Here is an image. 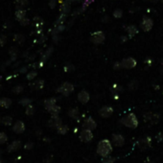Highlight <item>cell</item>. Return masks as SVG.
I'll return each mask as SVG.
<instances>
[{
  "mask_svg": "<svg viewBox=\"0 0 163 163\" xmlns=\"http://www.w3.org/2000/svg\"><path fill=\"white\" fill-rule=\"evenodd\" d=\"M112 150H113V148H112L111 141L108 139H103L99 141V143H98L96 152L101 157L104 158L110 157V154L112 153Z\"/></svg>",
  "mask_w": 163,
  "mask_h": 163,
  "instance_id": "1",
  "label": "cell"
},
{
  "mask_svg": "<svg viewBox=\"0 0 163 163\" xmlns=\"http://www.w3.org/2000/svg\"><path fill=\"white\" fill-rule=\"evenodd\" d=\"M121 123L127 128L136 129L138 127V120L135 113H129L121 119Z\"/></svg>",
  "mask_w": 163,
  "mask_h": 163,
  "instance_id": "2",
  "label": "cell"
},
{
  "mask_svg": "<svg viewBox=\"0 0 163 163\" xmlns=\"http://www.w3.org/2000/svg\"><path fill=\"white\" fill-rule=\"evenodd\" d=\"M74 90H75V88L71 83L65 82L58 88L57 91L61 94H63V96H68V95H70L71 93H73Z\"/></svg>",
  "mask_w": 163,
  "mask_h": 163,
  "instance_id": "3",
  "label": "cell"
},
{
  "mask_svg": "<svg viewBox=\"0 0 163 163\" xmlns=\"http://www.w3.org/2000/svg\"><path fill=\"white\" fill-rule=\"evenodd\" d=\"M105 39H106V35L103 31H95L90 35V41L93 44H102V43H104Z\"/></svg>",
  "mask_w": 163,
  "mask_h": 163,
  "instance_id": "4",
  "label": "cell"
},
{
  "mask_svg": "<svg viewBox=\"0 0 163 163\" xmlns=\"http://www.w3.org/2000/svg\"><path fill=\"white\" fill-rule=\"evenodd\" d=\"M154 27V20L151 19V17L148 16H143L142 20L140 22V28L141 30L144 32H150Z\"/></svg>",
  "mask_w": 163,
  "mask_h": 163,
  "instance_id": "5",
  "label": "cell"
},
{
  "mask_svg": "<svg viewBox=\"0 0 163 163\" xmlns=\"http://www.w3.org/2000/svg\"><path fill=\"white\" fill-rule=\"evenodd\" d=\"M79 138L82 142L85 143H88L93 139V132L92 130H86V129H83L82 132H80Z\"/></svg>",
  "mask_w": 163,
  "mask_h": 163,
  "instance_id": "6",
  "label": "cell"
},
{
  "mask_svg": "<svg viewBox=\"0 0 163 163\" xmlns=\"http://www.w3.org/2000/svg\"><path fill=\"white\" fill-rule=\"evenodd\" d=\"M121 63H122L123 68H125V69H132V68H135L136 66L137 61L135 59H133V58L128 57V58H125V59L121 61Z\"/></svg>",
  "mask_w": 163,
  "mask_h": 163,
  "instance_id": "7",
  "label": "cell"
},
{
  "mask_svg": "<svg viewBox=\"0 0 163 163\" xmlns=\"http://www.w3.org/2000/svg\"><path fill=\"white\" fill-rule=\"evenodd\" d=\"M111 143L113 146H116V147H122L124 146L125 144V137L121 135H112V137H111Z\"/></svg>",
  "mask_w": 163,
  "mask_h": 163,
  "instance_id": "8",
  "label": "cell"
},
{
  "mask_svg": "<svg viewBox=\"0 0 163 163\" xmlns=\"http://www.w3.org/2000/svg\"><path fill=\"white\" fill-rule=\"evenodd\" d=\"M82 126H83V129H86V130H94L97 128L96 121L94 120L92 117L85 118Z\"/></svg>",
  "mask_w": 163,
  "mask_h": 163,
  "instance_id": "9",
  "label": "cell"
},
{
  "mask_svg": "<svg viewBox=\"0 0 163 163\" xmlns=\"http://www.w3.org/2000/svg\"><path fill=\"white\" fill-rule=\"evenodd\" d=\"M47 125L52 129H58L61 125H63V120L59 116H51L47 122Z\"/></svg>",
  "mask_w": 163,
  "mask_h": 163,
  "instance_id": "10",
  "label": "cell"
},
{
  "mask_svg": "<svg viewBox=\"0 0 163 163\" xmlns=\"http://www.w3.org/2000/svg\"><path fill=\"white\" fill-rule=\"evenodd\" d=\"M90 100V95L88 91H85V90H81L79 93H78V101L81 104L83 105H85L89 102Z\"/></svg>",
  "mask_w": 163,
  "mask_h": 163,
  "instance_id": "11",
  "label": "cell"
},
{
  "mask_svg": "<svg viewBox=\"0 0 163 163\" xmlns=\"http://www.w3.org/2000/svg\"><path fill=\"white\" fill-rule=\"evenodd\" d=\"M99 114H100V116L103 118H108L113 114V108L111 107L105 106L103 107H101V110H99Z\"/></svg>",
  "mask_w": 163,
  "mask_h": 163,
  "instance_id": "12",
  "label": "cell"
},
{
  "mask_svg": "<svg viewBox=\"0 0 163 163\" xmlns=\"http://www.w3.org/2000/svg\"><path fill=\"white\" fill-rule=\"evenodd\" d=\"M13 130L17 135L23 133L25 132V124L22 121H16L13 126Z\"/></svg>",
  "mask_w": 163,
  "mask_h": 163,
  "instance_id": "13",
  "label": "cell"
},
{
  "mask_svg": "<svg viewBox=\"0 0 163 163\" xmlns=\"http://www.w3.org/2000/svg\"><path fill=\"white\" fill-rule=\"evenodd\" d=\"M70 2H68L67 0H64L63 3H61L60 5V12L61 14H67L70 13V10H71V7H70Z\"/></svg>",
  "mask_w": 163,
  "mask_h": 163,
  "instance_id": "14",
  "label": "cell"
},
{
  "mask_svg": "<svg viewBox=\"0 0 163 163\" xmlns=\"http://www.w3.org/2000/svg\"><path fill=\"white\" fill-rule=\"evenodd\" d=\"M21 147V141L20 140H14L11 143L8 147H7V152L8 153H14L19 149Z\"/></svg>",
  "mask_w": 163,
  "mask_h": 163,
  "instance_id": "15",
  "label": "cell"
},
{
  "mask_svg": "<svg viewBox=\"0 0 163 163\" xmlns=\"http://www.w3.org/2000/svg\"><path fill=\"white\" fill-rule=\"evenodd\" d=\"M126 31L128 33L130 38L135 37V35H137L139 33L138 28H137V26H135V25H129V26L126 28Z\"/></svg>",
  "mask_w": 163,
  "mask_h": 163,
  "instance_id": "16",
  "label": "cell"
},
{
  "mask_svg": "<svg viewBox=\"0 0 163 163\" xmlns=\"http://www.w3.org/2000/svg\"><path fill=\"white\" fill-rule=\"evenodd\" d=\"M19 50L17 47L16 46H13V47H11L10 50H9V55L11 56V61H12V63H14V61H16V59H17V55H19Z\"/></svg>",
  "mask_w": 163,
  "mask_h": 163,
  "instance_id": "17",
  "label": "cell"
},
{
  "mask_svg": "<svg viewBox=\"0 0 163 163\" xmlns=\"http://www.w3.org/2000/svg\"><path fill=\"white\" fill-rule=\"evenodd\" d=\"M138 145H139L140 149H142V150L148 149V148L151 146V140L149 137H148V138L141 139L140 141H138Z\"/></svg>",
  "mask_w": 163,
  "mask_h": 163,
  "instance_id": "18",
  "label": "cell"
},
{
  "mask_svg": "<svg viewBox=\"0 0 163 163\" xmlns=\"http://www.w3.org/2000/svg\"><path fill=\"white\" fill-rule=\"evenodd\" d=\"M14 16H16V20H22L24 17H26V11L24 9H16V13H14Z\"/></svg>",
  "mask_w": 163,
  "mask_h": 163,
  "instance_id": "19",
  "label": "cell"
},
{
  "mask_svg": "<svg viewBox=\"0 0 163 163\" xmlns=\"http://www.w3.org/2000/svg\"><path fill=\"white\" fill-rule=\"evenodd\" d=\"M46 110L48 111L49 113L52 115V116H59V113L61 112V110L60 106H57V105H55V106L49 107L48 110Z\"/></svg>",
  "mask_w": 163,
  "mask_h": 163,
  "instance_id": "20",
  "label": "cell"
},
{
  "mask_svg": "<svg viewBox=\"0 0 163 163\" xmlns=\"http://www.w3.org/2000/svg\"><path fill=\"white\" fill-rule=\"evenodd\" d=\"M68 115H69V117L74 119V120H79L80 118V112L78 108H70L69 110H68Z\"/></svg>",
  "mask_w": 163,
  "mask_h": 163,
  "instance_id": "21",
  "label": "cell"
},
{
  "mask_svg": "<svg viewBox=\"0 0 163 163\" xmlns=\"http://www.w3.org/2000/svg\"><path fill=\"white\" fill-rule=\"evenodd\" d=\"M30 86L35 90L41 89V88H43V86H44V81H43V80H37L36 82L31 84Z\"/></svg>",
  "mask_w": 163,
  "mask_h": 163,
  "instance_id": "22",
  "label": "cell"
},
{
  "mask_svg": "<svg viewBox=\"0 0 163 163\" xmlns=\"http://www.w3.org/2000/svg\"><path fill=\"white\" fill-rule=\"evenodd\" d=\"M12 105V100L10 98H0V107L4 108H9Z\"/></svg>",
  "mask_w": 163,
  "mask_h": 163,
  "instance_id": "23",
  "label": "cell"
},
{
  "mask_svg": "<svg viewBox=\"0 0 163 163\" xmlns=\"http://www.w3.org/2000/svg\"><path fill=\"white\" fill-rule=\"evenodd\" d=\"M65 28H66V26H65L64 24H63V25H57V26H54L53 30L51 31L52 36H57V35H59L60 33L63 32V31L65 30Z\"/></svg>",
  "mask_w": 163,
  "mask_h": 163,
  "instance_id": "24",
  "label": "cell"
},
{
  "mask_svg": "<svg viewBox=\"0 0 163 163\" xmlns=\"http://www.w3.org/2000/svg\"><path fill=\"white\" fill-rule=\"evenodd\" d=\"M53 51H54V48L53 47H49L48 49L46 50V51L42 54V56H41V61H42V63H45V61L49 59V57L52 55V53H53Z\"/></svg>",
  "mask_w": 163,
  "mask_h": 163,
  "instance_id": "25",
  "label": "cell"
},
{
  "mask_svg": "<svg viewBox=\"0 0 163 163\" xmlns=\"http://www.w3.org/2000/svg\"><path fill=\"white\" fill-rule=\"evenodd\" d=\"M56 102H57L56 98H49V99H46L44 101V107H45V108H46V110H48L49 107L55 106Z\"/></svg>",
  "mask_w": 163,
  "mask_h": 163,
  "instance_id": "26",
  "label": "cell"
},
{
  "mask_svg": "<svg viewBox=\"0 0 163 163\" xmlns=\"http://www.w3.org/2000/svg\"><path fill=\"white\" fill-rule=\"evenodd\" d=\"M66 17H67V14H61L59 16H58V19L56 20V22L54 23V26H57V25H63L64 24V21L66 20Z\"/></svg>",
  "mask_w": 163,
  "mask_h": 163,
  "instance_id": "27",
  "label": "cell"
},
{
  "mask_svg": "<svg viewBox=\"0 0 163 163\" xmlns=\"http://www.w3.org/2000/svg\"><path fill=\"white\" fill-rule=\"evenodd\" d=\"M68 130H69V128H68V126L67 125H64V124L61 125L59 128L57 129L58 133H59V135H66Z\"/></svg>",
  "mask_w": 163,
  "mask_h": 163,
  "instance_id": "28",
  "label": "cell"
},
{
  "mask_svg": "<svg viewBox=\"0 0 163 163\" xmlns=\"http://www.w3.org/2000/svg\"><path fill=\"white\" fill-rule=\"evenodd\" d=\"M14 41L19 43V44H22L25 41V37L22 34H16L14 36Z\"/></svg>",
  "mask_w": 163,
  "mask_h": 163,
  "instance_id": "29",
  "label": "cell"
},
{
  "mask_svg": "<svg viewBox=\"0 0 163 163\" xmlns=\"http://www.w3.org/2000/svg\"><path fill=\"white\" fill-rule=\"evenodd\" d=\"M1 123L4 126H11L13 125V118L11 116H4L2 119H1Z\"/></svg>",
  "mask_w": 163,
  "mask_h": 163,
  "instance_id": "30",
  "label": "cell"
},
{
  "mask_svg": "<svg viewBox=\"0 0 163 163\" xmlns=\"http://www.w3.org/2000/svg\"><path fill=\"white\" fill-rule=\"evenodd\" d=\"M28 4V0H16V9H23Z\"/></svg>",
  "mask_w": 163,
  "mask_h": 163,
  "instance_id": "31",
  "label": "cell"
},
{
  "mask_svg": "<svg viewBox=\"0 0 163 163\" xmlns=\"http://www.w3.org/2000/svg\"><path fill=\"white\" fill-rule=\"evenodd\" d=\"M112 14H113V16L115 17V19H122V16H123V10L121 9H116V10H114L113 11V13H112Z\"/></svg>",
  "mask_w": 163,
  "mask_h": 163,
  "instance_id": "32",
  "label": "cell"
},
{
  "mask_svg": "<svg viewBox=\"0 0 163 163\" xmlns=\"http://www.w3.org/2000/svg\"><path fill=\"white\" fill-rule=\"evenodd\" d=\"M38 76V72L36 70H32L30 72H28L27 75H26V79L29 80V81H31V80H34L36 77Z\"/></svg>",
  "mask_w": 163,
  "mask_h": 163,
  "instance_id": "33",
  "label": "cell"
},
{
  "mask_svg": "<svg viewBox=\"0 0 163 163\" xmlns=\"http://www.w3.org/2000/svg\"><path fill=\"white\" fill-rule=\"evenodd\" d=\"M32 103V100L31 99H29V98H23V99H21L19 101V104L21 105V106H23V107H28V106H30Z\"/></svg>",
  "mask_w": 163,
  "mask_h": 163,
  "instance_id": "34",
  "label": "cell"
},
{
  "mask_svg": "<svg viewBox=\"0 0 163 163\" xmlns=\"http://www.w3.org/2000/svg\"><path fill=\"white\" fill-rule=\"evenodd\" d=\"M23 90H24L23 85H16V86H14V88H13V92H14V94H20V93L23 92Z\"/></svg>",
  "mask_w": 163,
  "mask_h": 163,
  "instance_id": "35",
  "label": "cell"
},
{
  "mask_svg": "<svg viewBox=\"0 0 163 163\" xmlns=\"http://www.w3.org/2000/svg\"><path fill=\"white\" fill-rule=\"evenodd\" d=\"M25 113H26L27 115H29V116H32V115H34V113H35V107H34V106H32V105L28 106L26 107V110H25Z\"/></svg>",
  "mask_w": 163,
  "mask_h": 163,
  "instance_id": "36",
  "label": "cell"
},
{
  "mask_svg": "<svg viewBox=\"0 0 163 163\" xmlns=\"http://www.w3.org/2000/svg\"><path fill=\"white\" fill-rule=\"evenodd\" d=\"M7 140H8V136H7L6 133L5 132H0V145L6 143Z\"/></svg>",
  "mask_w": 163,
  "mask_h": 163,
  "instance_id": "37",
  "label": "cell"
},
{
  "mask_svg": "<svg viewBox=\"0 0 163 163\" xmlns=\"http://www.w3.org/2000/svg\"><path fill=\"white\" fill-rule=\"evenodd\" d=\"M138 85H139V84H138V82L137 81H132V82H130V84H129V88L130 89H136L137 88H138Z\"/></svg>",
  "mask_w": 163,
  "mask_h": 163,
  "instance_id": "38",
  "label": "cell"
},
{
  "mask_svg": "<svg viewBox=\"0 0 163 163\" xmlns=\"http://www.w3.org/2000/svg\"><path fill=\"white\" fill-rule=\"evenodd\" d=\"M115 161V158L112 157H104L102 159V163H113Z\"/></svg>",
  "mask_w": 163,
  "mask_h": 163,
  "instance_id": "39",
  "label": "cell"
},
{
  "mask_svg": "<svg viewBox=\"0 0 163 163\" xmlns=\"http://www.w3.org/2000/svg\"><path fill=\"white\" fill-rule=\"evenodd\" d=\"M74 69H75L74 65L71 64V63H67L64 66V71L65 72H71V71H74Z\"/></svg>",
  "mask_w": 163,
  "mask_h": 163,
  "instance_id": "40",
  "label": "cell"
},
{
  "mask_svg": "<svg viewBox=\"0 0 163 163\" xmlns=\"http://www.w3.org/2000/svg\"><path fill=\"white\" fill-rule=\"evenodd\" d=\"M46 36H44V35H41V36H39V38H37V39H36V41H35V42H38V43H39V44H41V43H43V42H44L45 41H46Z\"/></svg>",
  "mask_w": 163,
  "mask_h": 163,
  "instance_id": "41",
  "label": "cell"
},
{
  "mask_svg": "<svg viewBox=\"0 0 163 163\" xmlns=\"http://www.w3.org/2000/svg\"><path fill=\"white\" fill-rule=\"evenodd\" d=\"M33 20H34L35 24H43V23H44V22H43V19H41V16H35L34 19H33Z\"/></svg>",
  "mask_w": 163,
  "mask_h": 163,
  "instance_id": "42",
  "label": "cell"
},
{
  "mask_svg": "<svg viewBox=\"0 0 163 163\" xmlns=\"http://www.w3.org/2000/svg\"><path fill=\"white\" fill-rule=\"evenodd\" d=\"M57 4H58V0H49L48 5H49L50 9H55Z\"/></svg>",
  "mask_w": 163,
  "mask_h": 163,
  "instance_id": "43",
  "label": "cell"
},
{
  "mask_svg": "<svg viewBox=\"0 0 163 163\" xmlns=\"http://www.w3.org/2000/svg\"><path fill=\"white\" fill-rule=\"evenodd\" d=\"M19 23L21 26H27V25H29V23H30V19H29L28 17H24L22 20L19 21Z\"/></svg>",
  "mask_w": 163,
  "mask_h": 163,
  "instance_id": "44",
  "label": "cell"
},
{
  "mask_svg": "<svg viewBox=\"0 0 163 163\" xmlns=\"http://www.w3.org/2000/svg\"><path fill=\"white\" fill-rule=\"evenodd\" d=\"M7 42V37L5 35L0 36V46H4Z\"/></svg>",
  "mask_w": 163,
  "mask_h": 163,
  "instance_id": "45",
  "label": "cell"
},
{
  "mask_svg": "<svg viewBox=\"0 0 163 163\" xmlns=\"http://www.w3.org/2000/svg\"><path fill=\"white\" fill-rule=\"evenodd\" d=\"M113 68H114L115 70H120V69H122V68H123L122 63H120V61H116V63H114V64H113Z\"/></svg>",
  "mask_w": 163,
  "mask_h": 163,
  "instance_id": "46",
  "label": "cell"
},
{
  "mask_svg": "<svg viewBox=\"0 0 163 163\" xmlns=\"http://www.w3.org/2000/svg\"><path fill=\"white\" fill-rule=\"evenodd\" d=\"M34 148V143L33 142H27L24 145V149L25 150H32Z\"/></svg>",
  "mask_w": 163,
  "mask_h": 163,
  "instance_id": "47",
  "label": "cell"
},
{
  "mask_svg": "<svg viewBox=\"0 0 163 163\" xmlns=\"http://www.w3.org/2000/svg\"><path fill=\"white\" fill-rule=\"evenodd\" d=\"M102 22L104 23H107V22H110V16H105L102 17Z\"/></svg>",
  "mask_w": 163,
  "mask_h": 163,
  "instance_id": "48",
  "label": "cell"
},
{
  "mask_svg": "<svg viewBox=\"0 0 163 163\" xmlns=\"http://www.w3.org/2000/svg\"><path fill=\"white\" fill-rule=\"evenodd\" d=\"M27 70H28V66H23V67L19 68V72H20V73H26Z\"/></svg>",
  "mask_w": 163,
  "mask_h": 163,
  "instance_id": "49",
  "label": "cell"
},
{
  "mask_svg": "<svg viewBox=\"0 0 163 163\" xmlns=\"http://www.w3.org/2000/svg\"><path fill=\"white\" fill-rule=\"evenodd\" d=\"M59 39H60L59 35H57V36H53V41H54V42H58V41H59Z\"/></svg>",
  "mask_w": 163,
  "mask_h": 163,
  "instance_id": "50",
  "label": "cell"
},
{
  "mask_svg": "<svg viewBox=\"0 0 163 163\" xmlns=\"http://www.w3.org/2000/svg\"><path fill=\"white\" fill-rule=\"evenodd\" d=\"M3 27H4V29H9L11 27V24L9 22H6V23H4V25H3Z\"/></svg>",
  "mask_w": 163,
  "mask_h": 163,
  "instance_id": "51",
  "label": "cell"
},
{
  "mask_svg": "<svg viewBox=\"0 0 163 163\" xmlns=\"http://www.w3.org/2000/svg\"><path fill=\"white\" fill-rule=\"evenodd\" d=\"M144 1H149L151 3H157L159 0H144Z\"/></svg>",
  "mask_w": 163,
  "mask_h": 163,
  "instance_id": "52",
  "label": "cell"
},
{
  "mask_svg": "<svg viewBox=\"0 0 163 163\" xmlns=\"http://www.w3.org/2000/svg\"><path fill=\"white\" fill-rule=\"evenodd\" d=\"M127 39H128V38H127V37H121V41L123 42V41H127Z\"/></svg>",
  "mask_w": 163,
  "mask_h": 163,
  "instance_id": "53",
  "label": "cell"
},
{
  "mask_svg": "<svg viewBox=\"0 0 163 163\" xmlns=\"http://www.w3.org/2000/svg\"><path fill=\"white\" fill-rule=\"evenodd\" d=\"M0 163H2V159H1V157H0Z\"/></svg>",
  "mask_w": 163,
  "mask_h": 163,
  "instance_id": "54",
  "label": "cell"
},
{
  "mask_svg": "<svg viewBox=\"0 0 163 163\" xmlns=\"http://www.w3.org/2000/svg\"><path fill=\"white\" fill-rule=\"evenodd\" d=\"M160 1H161V2H162V3H163V0H160Z\"/></svg>",
  "mask_w": 163,
  "mask_h": 163,
  "instance_id": "55",
  "label": "cell"
},
{
  "mask_svg": "<svg viewBox=\"0 0 163 163\" xmlns=\"http://www.w3.org/2000/svg\"><path fill=\"white\" fill-rule=\"evenodd\" d=\"M0 123H1V119H0Z\"/></svg>",
  "mask_w": 163,
  "mask_h": 163,
  "instance_id": "56",
  "label": "cell"
}]
</instances>
